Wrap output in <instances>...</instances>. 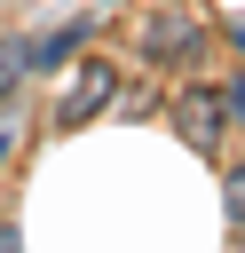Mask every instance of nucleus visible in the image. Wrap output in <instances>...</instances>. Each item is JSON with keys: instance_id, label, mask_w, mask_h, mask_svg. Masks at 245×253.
<instances>
[{"instance_id": "0eeeda50", "label": "nucleus", "mask_w": 245, "mask_h": 253, "mask_svg": "<svg viewBox=\"0 0 245 253\" xmlns=\"http://www.w3.org/2000/svg\"><path fill=\"white\" fill-rule=\"evenodd\" d=\"M221 103H229V126H245V71H237V79L221 87Z\"/></svg>"}, {"instance_id": "6e6552de", "label": "nucleus", "mask_w": 245, "mask_h": 253, "mask_svg": "<svg viewBox=\"0 0 245 253\" xmlns=\"http://www.w3.org/2000/svg\"><path fill=\"white\" fill-rule=\"evenodd\" d=\"M0 166H8V134H0Z\"/></svg>"}, {"instance_id": "7ed1b4c3", "label": "nucleus", "mask_w": 245, "mask_h": 253, "mask_svg": "<svg viewBox=\"0 0 245 253\" xmlns=\"http://www.w3.org/2000/svg\"><path fill=\"white\" fill-rule=\"evenodd\" d=\"M111 95H119V71H111V63H103V55H87V63H79V79H71V95H63V111H55V119H63V126H79V119H95V111H103V103H111Z\"/></svg>"}, {"instance_id": "f257e3e1", "label": "nucleus", "mask_w": 245, "mask_h": 253, "mask_svg": "<svg viewBox=\"0 0 245 253\" xmlns=\"http://www.w3.org/2000/svg\"><path fill=\"white\" fill-rule=\"evenodd\" d=\"M134 47H142V63H190L205 47V24H198V8H150Z\"/></svg>"}, {"instance_id": "f03ea898", "label": "nucleus", "mask_w": 245, "mask_h": 253, "mask_svg": "<svg viewBox=\"0 0 245 253\" xmlns=\"http://www.w3.org/2000/svg\"><path fill=\"white\" fill-rule=\"evenodd\" d=\"M174 126H182V142H190V150H213V142H221V126H229L221 87H190V95H174Z\"/></svg>"}, {"instance_id": "39448f33", "label": "nucleus", "mask_w": 245, "mask_h": 253, "mask_svg": "<svg viewBox=\"0 0 245 253\" xmlns=\"http://www.w3.org/2000/svg\"><path fill=\"white\" fill-rule=\"evenodd\" d=\"M24 71H32L24 40H0V95H16V87H24Z\"/></svg>"}, {"instance_id": "423d86ee", "label": "nucleus", "mask_w": 245, "mask_h": 253, "mask_svg": "<svg viewBox=\"0 0 245 253\" xmlns=\"http://www.w3.org/2000/svg\"><path fill=\"white\" fill-rule=\"evenodd\" d=\"M221 198H229V221H237V229H245V158H237V166H229V174H221Z\"/></svg>"}, {"instance_id": "20e7f679", "label": "nucleus", "mask_w": 245, "mask_h": 253, "mask_svg": "<svg viewBox=\"0 0 245 253\" xmlns=\"http://www.w3.org/2000/svg\"><path fill=\"white\" fill-rule=\"evenodd\" d=\"M87 32L79 24H63V32H40V40H24V55H32V71H55V63H71V47H79Z\"/></svg>"}]
</instances>
